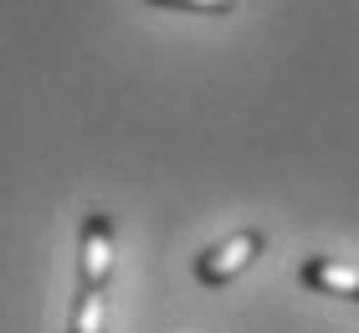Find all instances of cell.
<instances>
[{"instance_id": "cell-5", "label": "cell", "mask_w": 359, "mask_h": 333, "mask_svg": "<svg viewBox=\"0 0 359 333\" xmlns=\"http://www.w3.org/2000/svg\"><path fill=\"white\" fill-rule=\"evenodd\" d=\"M154 11H180V15H231L241 0H149Z\"/></svg>"}, {"instance_id": "cell-1", "label": "cell", "mask_w": 359, "mask_h": 333, "mask_svg": "<svg viewBox=\"0 0 359 333\" xmlns=\"http://www.w3.org/2000/svg\"><path fill=\"white\" fill-rule=\"evenodd\" d=\"M262 252H267V231L262 226H241V231H231V236H221L216 246H205L190 272H195L201 287H231L247 266H257Z\"/></svg>"}, {"instance_id": "cell-2", "label": "cell", "mask_w": 359, "mask_h": 333, "mask_svg": "<svg viewBox=\"0 0 359 333\" xmlns=\"http://www.w3.org/2000/svg\"><path fill=\"white\" fill-rule=\"evenodd\" d=\"M113 282V215L88 210L83 236H77V287L83 292H108Z\"/></svg>"}, {"instance_id": "cell-4", "label": "cell", "mask_w": 359, "mask_h": 333, "mask_svg": "<svg viewBox=\"0 0 359 333\" xmlns=\"http://www.w3.org/2000/svg\"><path fill=\"white\" fill-rule=\"evenodd\" d=\"M67 333H108V292H83L77 287V308Z\"/></svg>"}, {"instance_id": "cell-3", "label": "cell", "mask_w": 359, "mask_h": 333, "mask_svg": "<svg viewBox=\"0 0 359 333\" xmlns=\"http://www.w3.org/2000/svg\"><path fill=\"white\" fill-rule=\"evenodd\" d=\"M298 282L318 297H344L359 303V261H339V257H303Z\"/></svg>"}]
</instances>
